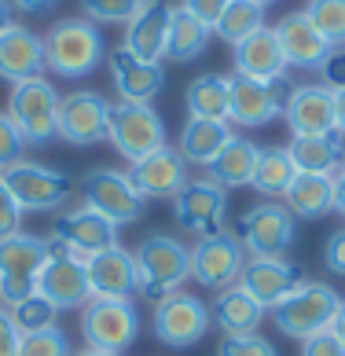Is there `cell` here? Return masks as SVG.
Instances as JSON below:
<instances>
[{"label":"cell","mask_w":345,"mask_h":356,"mask_svg":"<svg viewBox=\"0 0 345 356\" xmlns=\"http://www.w3.org/2000/svg\"><path fill=\"white\" fill-rule=\"evenodd\" d=\"M232 0H184V11H188V15H195L198 22H206L209 30H214V26L220 22V15H224V8H228Z\"/></svg>","instance_id":"42"},{"label":"cell","mask_w":345,"mask_h":356,"mask_svg":"<svg viewBox=\"0 0 345 356\" xmlns=\"http://www.w3.org/2000/svg\"><path fill=\"white\" fill-rule=\"evenodd\" d=\"M172 213L184 232H195L198 239L224 232V217H228V191L220 188L214 177H191L184 191L172 199Z\"/></svg>","instance_id":"11"},{"label":"cell","mask_w":345,"mask_h":356,"mask_svg":"<svg viewBox=\"0 0 345 356\" xmlns=\"http://www.w3.org/2000/svg\"><path fill=\"white\" fill-rule=\"evenodd\" d=\"M107 140L114 143V151L129 158L132 165L143 162L147 154L166 147V122L151 103H114L111 107V133Z\"/></svg>","instance_id":"8"},{"label":"cell","mask_w":345,"mask_h":356,"mask_svg":"<svg viewBox=\"0 0 345 356\" xmlns=\"http://www.w3.org/2000/svg\"><path fill=\"white\" fill-rule=\"evenodd\" d=\"M59 103L63 96L48 77H33V81H19L11 88L8 99V118L22 133L26 147H45L59 136Z\"/></svg>","instance_id":"3"},{"label":"cell","mask_w":345,"mask_h":356,"mask_svg":"<svg viewBox=\"0 0 345 356\" xmlns=\"http://www.w3.org/2000/svg\"><path fill=\"white\" fill-rule=\"evenodd\" d=\"M217 356H280L272 341H264L261 334H235V338H224Z\"/></svg>","instance_id":"41"},{"label":"cell","mask_w":345,"mask_h":356,"mask_svg":"<svg viewBox=\"0 0 345 356\" xmlns=\"http://www.w3.org/2000/svg\"><path fill=\"white\" fill-rule=\"evenodd\" d=\"M11 11H15V8H11V0H0V33L11 26Z\"/></svg>","instance_id":"52"},{"label":"cell","mask_w":345,"mask_h":356,"mask_svg":"<svg viewBox=\"0 0 345 356\" xmlns=\"http://www.w3.org/2000/svg\"><path fill=\"white\" fill-rule=\"evenodd\" d=\"M305 283V272L298 265H287V261H246L243 275H239V290L250 294L261 309H275L280 301H287L294 290Z\"/></svg>","instance_id":"19"},{"label":"cell","mask_w":345,"mask_h":356,"mask_svg":"<svg viewBox=\"0 0 345 356\" xmlns=\"http://www.w3.org/2000/svg\"><path fill=\"white\" fill-rule=\"evenodd\" d=\"M275 37H280V48H283L287 67L320 70L323 59L330 56V44L320 37V30L309 22V15H305V11H290V15H283L280 26H275Z\"/></svg>","instance_id":"25"},{"label":"cell","mask_w":345,"mask_h":356,"mask_svg":"<svg viewBox=\"0 0 345 356\" xmlns=\"http://www.w3.org/2000/svg\"><path fill=\"white\" fill-rule=\"evenodd\" d=\"M257 143H250L243 136H232L224 143V151L214 158V165H209V177H214L224 191L228 188H250V180H254V165H257Z\"/></svg>","instance_id":"30"},{"label":"cell","mask_w":345,"mask_h":356,"mask_svg":"<svg viewBox=\"0 0 345 356\" xmlns=\"http://www.w3.org/2000/svg\"><path fill=\"white\" fill-rule=\"evenodd\" d=\"M261 26H264V4H257V0H232L214 30H217L220 41H228L235 48L239 41H246L250 33H257Z\"/></svg>","instance_id":"35"},{"label":"cell","mask_w":345,"mask_h":356,"mask_svg":"<svg viewBox=\"0 0 345 356\" xmlns=\"http://www.w3.org/2000/svg\"><path fill=\"white\" fill-rule=\"evenodd\" d=\"M59 0H11V8L22 11V15H45V11H51Z\"/></svg>","instance_id":"48"},{"label":"cell","mask_w":345,"mask_h":356,"mask_svg":"<svg viewBox=\"0 0 345 356\" xmlns=\"http://www.w3.org/2000/svg\"><path fill=\"white\" fill-rule=\"evenodd\" d=\"M51 250H66V254H77V257H96L103 250L118 246V224L107 220L103 213H96L88 202L66 209V213L56 220L51 228Z\"/></svg>","instance_id":"12"},{"label":"cell","mask_w":345,"mask_h":356,"mask_svg":"<svg viewBox=\"0 0 345 356\" xmlns=\"http://www.w3.org/2000/svg\"><path fill=\"white\" fill-rule=\"evenodd\" d=\"M19 356H70V341H66L59 327H48V331H37V334H22Z\"/></svg>","instance_id":"39"},{"label":"cell","mask_w":345,"mask_h":356,"mask_svg":"<svg viewBox=\"0 0 345 356\" xmlns=\"http://www.w3.org/2000/svg\"><path fill=\"white\" fill-rule=\"evenodd\" d=\"M188 114L206 118V122H228V77L224 74H202L188 85Z\"/></svg>","instance_id":"33"},{"label":"cell","mask_w":345,"mask_h":356,"mask_svg":"<svg viewBox=\"0 0 345 356\" xmlns=\"http://www.w3.org/2000/svg\"><path fill=\"white\" fill-rule=\"evenodd\" d=\"M320 77H323V88H330V92L345 88V44L330 48V56L323 59V67H320Z\"/></svg>","instance_id":"44"},{"label":"cell","mask_w":345,"mask_h":356,"mask_svg":"<svg viewBox=\"0 0 345 356\" xmlns=\"http://www.w3.org/2000/svg\"><path fill=\"white\" fill-rule=\"evenodd\" d=\"M111 133V103L99 92H70L59 103V140L74 143V147H92L103 143Z\"/></svg>","instance_id":"15"},{"label":"cell","mask_w":345,"mask_h":356,"mask_svg":"<svg viewBox=\"0 0 345 356\" xmlns=\"http://www.w3.org/2000/svg\"><path fill=\"white\" fill-rule=\"evenodd\" d=\"M287 85L283 81H250V77H228V122L261 129L272 118H280L287 107Z\"/></svg>","instance_id":"16"},{"label":"cell","mask_w":345,"mask_h":356,"mask_svg":"<svg viewBox=\"0 0 345 356\" xmlns=\"http://www.w3.org/2000/svg\"><path fill=\"white\" fill-rule=\"evenodd\" d=\"M257 4H264V8H268V4H275V0H257Z\"/></svg>","instance_id":"54"},{"label":"cell","mask_w":345,"mask_h":356,"mask_svg":"<svg viewBox=\"0 0 345 356\" xmlns=\"http://www.w3.org/2000/svg\"><path fill=\"white\" fill-rule=\"evenodd\" d=\"M136 280L147 301H162L177 294L184 280H191V250L172 235H147L136 246Z\"/></svg>","instance_id":"2"},{"label":"cell","mask_w":345,"mask_h":356,"mask_svg":"<svg viewBox=\"0 0 345 356\" xmlns=\"http://www.w3.org/2000/svg\"><path fill=\"white\" fill-rule=\"evenodd\" d=\"M70 356H118V353H99V349H77V353H70Z\"/></svg>","instance_id":"53"},{"label":"cell","mask_w":345,"mask_h":356,"mask_svg":"<svg viewBox=\"0 0 345 356\" xmlns=\"http://www.w3.org/2000/svg\"><path fill=\"white\" fill-rule=\"evenodd\" d=\"M81 334L88 349L122 356L140 334V312L122 298H92L81 312Z\"/></svg>","instance_id":"9"},{"label":"cell","mask_w":345,"mask_h":356,"mask_svg":"<svg viewBox=\"0 0 345 356\" xmlns=\"http://www.w3.org/2000/svg\"><path fill=\"white\" fill-rule=\"evenodd\" d=\"M37 294L48 298L56 309H85L92 301L85 257L66 254V250H51V257L45 261L41 275H37Z\"/></svg>","instance_id":"17"},{"label":"cell","mask_w":345,"mask_h":356,"mask_svg":"<svg viewBox=\"0 0 345 356\" xmlns=\"http://www.w3.org/2000/svg\"><path fill=\"white\" fill-rule=\"evenodd\" d=\"M209 327H214V316L195 294L177 290V294H169L154 305V338L162 346L191 349L209 334Z\"/></svg>","instance_id":"13"},{"label":"cell","mask_w":345,"mask_h":356,"mask_svg":"<svg viewBox=\"0 0 345 356\" xmlns=\"http://www.w3.org/2000/svg\"><path fill=\"white\" fill-rule=\"evenodd\" d=\"M132 184L140 188L143 199H177L184 191V184H188V162L180 158V151H172L169 143L162 151L147 154L143 162L132 165Z\"/></svg>","instance_id":"22"},{"label":"cell","mask_w":345,"mask_h":356,"mask_svg":"<svg viewBox=\"0 0 345 356\" xmlns=\"http://www.w3.org/2000/svg\"><path fill=\"white\" fill-rule=\"evenodd\" d=\"M283 118L294 136H335V92L323 85H301L287 96Z\"/></svg>","instance_id":"18"},{"label":"cell","mask_w":345,"mask_h":356,"mask_svg":"<svg viewBox=\"0 0 345 356\" xmlns=\"http://www.w3.org/2000/svg\"><path fill=\"white\" fill-rule=\"evenodd\" d=\"M88 283H92V298H122L132 301L140 294V280H136V257L122 246H111L103 254L88 257Z\"/></svg>","instance_id":"23"},{"label":"cell","mask_w":345,"mask_h":356,"mask_svg":"<svg viewBox=\"0 0 345 356\" xmlns=\"http://www.w3.org/2000/svg\"><path fill=\"white\" fill-rule=\"evenodd\" d=\"M45 59L56 77H88L92 70L107 59L103 33L92 19H63L48 30L45 37Z\"/></svg>","instance_id":"1"},{"label":"cell","mask_w":345,"mask_h":356,"mask_svg":"<svg viewBox=\"0 0 345 356\" xmlns=\"http://www.w3.org/2000/svg\"><path fill=\"white\" fill-rule=\"evenodd\" d=\"M330 334H335L342 346H345V301L338 305V312H335V320H330Z\"/></svg>","instance_id":"51"},{"label":"cell","mask_w":345,"mask_h":356,"mask_svg":"<svg viewBox=\"0 0 345 356\" xmlns=\"http://www.w3.org/2000/svg\"><path fill=\"white\" fill-rule=\"evenodd\" d=\"M51 257V243L37 239V235L15 232L0 239V301L11 309L22 298L37 294V275H41L45 261Z\"/></svg>","instance_id":"4"},{"label":"cell","mask_w":345,"mask_h":356,"mask_svg":"<svg viewBox=\"0 0 345 356\" xmlns=\"http://www.w3.org/2000/svg\"><path fill=\"white\" fill-rule=\"evenodd\" d=\"M81 191H85V202L107 220H114L118 228L122 224H136L143 217V209H147V199H143L132 177L122 173V169H92L81 180Z\"/></svg>","instance_id":"10"},{"label":"cell","mask_w":345,"mask_h":356,"mask_svg":"<svg viewBox=\"0 0 345 356\" xmlns=\"http://www.w3.org/2000/svg\"><path fill=\"white\" fill-rule=\"evenodd\" d=\"M209 316H214V323L224 331V338H235V334H257V327L264 320V309L250 294H243L239 286H228L217 294Z\"/></svg>","instance_id":"28"},{"label":"cell","mask_w":345,"mask_h":356,"mask_svg":"<svg viewBox=\"0 0 345 356\" xmlns=\"http://www.w3.org/2000/svg\"><path fill=\"white\" fill-rule=\"evenodd\" d=\"M290 158H294L298 173H316V177H330L342 165V136H294L290 140Z\"/></svg>","instance_id":"31"},{"label":"cell","mask_w":345,"mask_h":356,"mask_svg":"<svg viewBox=\"0 0 345 356\" xmlns=\"http://www.w3.org/2000/svg\"><path fill=\"white\" fill-rule=\"evenodd\" d=\"M232 140V125L228 122H206V118H188V125L180 129V158L188 165H202L209 169L214 158L224 151V143Z\"/></svg>","instance_id":"27"},{"label":"cell","mask_w":345,"mask_h":356,"mask_svg":"<svg viewBox=\"0 0 345 356\" xmlns=\"http://www.w3.org/2000/svg\"><path fill=\"white\" fill-rule=\"evenodd\" d=\"M287 209L301 220H320L335 209V177H316V173H298L290 191L283 195Z\"/></svg>","instance_id":"29"},{"label":"cell","mask_w":345,"mask_h":356,"mask_svg":"<svg viewBox=\"0 0 345 356\" xmlns=\"http://www.w3.org/2000/svg\"><path fill=\"white\" fill-rule=\"evenodd\" d=\"M107 63H111V81H114L118 96L125 103H151L166 85L162 63H143V59L132 56L125 44L114 48L107 56Z\"/></svg>","instance_id":"24"},{"label":"cell","mask_w":345,"mask_h":356,"mask_svg":"<svg viewBox=\"0 0 345 356\" xmlns=\"http://www.w3.org/2000/svg\"><path fill=\"white\" fill-rule=\"evenodd\" d=\"M342 305V298L330 290L327 283H301L287 301H280L272 312L275 327L287 334V338H298V341H309L316 334L330 331V320Z\"/></svg>","instance_id":"7"},{"label":"cell","mask_w":345,"mask_h":356,"mask_svg":"<svg viewBox=\"0 0 345 356\" xmlns=\"http://www.w3.org/2000/svg\"><path fill=\"white\" fill-rule=\"evenodd\" d=\"M48 59H45V37H37L33 30L11 22L4 33H0V77L11 85L19 81H33V77H45Z\"/></svg>","instance_id":"20"},{"label":"cell","mask_w":345,"mask_h":356,"mask_svg":"<svg viewBox=\"0 0 345 356\" xmlns=\"http://www.w3.org/2000/svg\"><path fill=\"white\" fill-rule=\"evenodd\" d=\"M323 261H327V268L335 272V275H345V228L335 232V235L327 239V246H323Z\"/></svg>","instance_id":"47"},{"label":"cell","mask_w":345,"mask_h":356,"mask_svg":"<svg viewBox=\"0 0 345 356\" xmlns=\"http://www.w3.org/2000/svg\"><path fill=\"white\" fill-rule=\"evenodd\" d=\"M19 224H22V209H19L15 199H11V191L4 188V180H0V239L15 235Z\"/></svg>","instance_id":"43"},{"label":"cell","mask_w":345,"mask_h":356,"mask_svg":"<svg viewBox=\"0 0 345 356\" xmlns=\"http://www.w3.org/2000/svg\"><path fill=\"white\" fill-rule=\"evenodd\" d=\"M243 268H246V246L232 232L198 239V246L191 250V280L206 290H228L232 283H239Z\"/></svg>","instance_id":"14"},{"label":"cell","mask_w":345,"mask_h":356,"mask_svg":"<svg viewBox=\"0 0 345 356\" xmlns=\"http://www.w3.org/2000/svg\"><path fill=\"white\" fill-rule=\"evenodd\" d=\"M19 341L22 334H19L15 320H11V309L0 305V356H19Z\"/></svg>","instance_id":"45"},{"label":"cell","mask_w":345,"mask_h":356,"mask_svg":"<svg viewBox=\"0 0 345 356\" xmlns=\"http://www.w3.org/2000/svg\"><path fill=\"white\" fill-rule=\"evenodd\" d=\"M209 26L198 22L195 15H188L184 8L172 11V26H169V44H166V59L172 63H191L206 51L209 44Z\"/></svg>","instance_id":"34"},{"label":"cell","mask_w":345,"mask_h":356,"mask_svg":"<svg viewBox=\"0 0 345 356\" xmlns=\"http://www.w3.org/2000/svg\"><path fill=\"white\" fill-rule=\"evenodd\" d=\"M235 74L250 77V81H283L287 59L275 37V26H261L246 41L235 44Z\"/></svg>","instance_id":"26"},{"label":"cell","mask_w":345,"mask_h":356,"mask_svg":"<svg viewBox=\"0 0 345 356\" xmlns=\"http://www.w3.org/2000/svg\"><path fill=\"white\" fill-rule=\"evenodd\" d=\"M294 177H298V165L287 147H261L250 188L264 195V199H283L290 191V184H294Z\"/></svg>","instance_id":"32"},{"label":"cell","mask_w":345,"mask_h":356,"mask_svg":"<svg viewBox=\"0 0 345 356\" xmlns=\"http://www.w3.org/2000/svg\"><path fill=\"white\" fill-rule=\"evenodd\" d=\"M22 154H26V140H22V133L15 129V122H11L8 111H4L0 114V173L11 169L15 162H22Z\"/></svg>","instance_id":"40"},{"label":"cell","mask_w":345,"mask_h":356,"mask_svg":"<svg viewBox=\"0 0 345 356\" xmlns=\"http://www.w3.org/2000/svg\"><path fill=\"white\" fill-rule=\"evenodd\" d=\"M56 305H51L48 298L41 294H30L22 298L19 305H11V320H15L19 334H37V331H48V327H56Z\"/></svg>","instance_id":"37"},{"label":"cell","mask_w":345,"mask_h":356,"mask_svg":"<svg viewBox=\"0 0 345 356\" xmlns=\"http://www.w3.org/2000/svg\"><path fill=\"white\" fill-rule=\"evenodd\" d=\"M335 125H338V136L345 140V88L335 92Z\"/></svg>","instance_id":"49"},{"label":"cell","mask_w":345,"mask_h":356,"mask_svg":"<svg viewBox=\"0 0 345 356\" xmlns=\"http://www.w3.org/2000/svg\"><path fill=\"white\" fill-rule=\"evenodd\" d=\"M335 209L345 217V169H338V177H335Z\"/></svg>","instance_id":"50"},{"label":"cell","mask_w":345,"mask_h":356,"mask_svg":"<svg viewBox=\"0 0 345 356\" xmlns=\"http://www.w3.org/2000/svg\"><path fill=\"white\" fill-rule=\"evenodd\" d=\"M305 15H309V22L320 30V37L330 48L345 44V0H309Z\"/></svg>","instance_id":"36"},{"label":"cell","mask_w":345,"mask_h":356,"mask_svg":"<svg viewBox=\"0 0 345 356\" xmlns=\"http://www.w3.org/2000/svg\"><path fill=\"white\" fill-rule=\"evenodd\" d=\"M151 0H81L85 15L92 22H129L140 8H147Z\"/></svg>","instance_id":"38"},{"label":"cell","mask_w":345,"mask_h":356,"mask_svg":"<svg viewBox=\"0 0 345 356\" xmlns=\"http://www.w3.org/2000/svg\"><path fill=\"white\" fill-rule=\"evenodd\" d=\"M172 4L166 0H151L147 8H140L125 26V48L143 63H162L166 44H169V26H172Z\"/></svg>","instance_id":"21"},{"label":"cell","mask_w":345,"mask_h":356,"mask_svg":"<svg viewBox=\"0 0 345 356\" xmlns=\"http://www.w3.org/2000/svg\"><path fill=\"white\" fill-rule=\"evenodd\" d=\"M298 239L294 213L280 202H261L239 217V243L254 261H283Z\"/></svg>","instance_id":"5"},{"label":"cell","mask_w":345,"mask_h":356,"mask_svg":"<svg viewBox=\"0 0 345 356\" xmlns=\"http://www.w3.org/2000/svg\"><path fill=\"white\" fill-rule=\"evenodd\" d=\"M301 356H345V346L330 331H323L309 341H301Z\"/></svg>","instance_id":"46"},{"label":"cell","mask_w":345,"mask_h":356,"mask_svg":"<svg viewBox=\"0 0 345 356\" xmlns=\"http://www.w3.org/2000/svg\"><path fill=\"white\" fill-rule=\"evenodd\" d=\"M0 180H4V188L11 191V199L19 202L22 213H48V209H59L74 195L70 173L41 162H26V158L4 169Z\"/></svg>","instance_id":"6"}]
</instances>
